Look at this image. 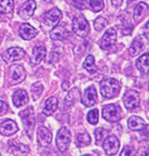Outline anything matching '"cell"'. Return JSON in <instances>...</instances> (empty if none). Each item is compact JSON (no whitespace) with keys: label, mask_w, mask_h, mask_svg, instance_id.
I'll return each instance as SVG.
<instances>
[{"label":"cell","mask_w":149,"mask_h":156,"mask_svg":"<svg viewBox=\"0 0 149 156\" xmlns=\"http://www.w3.org/2000/svg\"><path fill=\"white\" fill-rule=\"evenodd\" d=\"M37 139L41 146L47 147L52 142V139H53L52 132L50 131L47 127L41 126L39 127V129H38V131H37Z\"/></svg>","instance_id":"9a60e30c"},{"label":"cell","mask_w":149,"mask_h":156,"mask_svg":"<svg viewBox=\"0 0 149 156\" xmlns=\"http://www.w3.org/2000/svg\"><path fill=\"white\" fill-rule=\"evenodd\" d=\"M132 1H133V0H132Z\"/></svg>","instance_id":"60d3db41"},{"label":"cell","mask_w":149,"mask_h":156,"mask_svg":"<svg viewBox=\"0 0 149 156\" xmlns=\"http://www.w3.org/2000/svg\"><path fill=\"white\" fill-rule=\"evenodd\" d=\"M83 67L85 68L87 72H90V73H91V74L95 73V72L98 71V68L94 64V57L93 55L87 56L85 60V62H83Z\"/></svg>","instance_id":"4316f807"},{"label":"cell","mask_w":149,"mask_h":156,"mask_svg":"<svg viewBox=\"0 0 149 156\" xmlns=\"http://www.w3.org/2000/svg\"><path fill=\"white\" fill-rule=\"evenodd\" d=\"M73 31L77 36L81 38H86L90 33V24L83 16H79L73 20L72 23Z\"/></svg>","instance_id":"7a4b0ae2"},{"label":"cell","mask_w":149,"mask_h":156,"mask_svg":"<svg viewBox=\"0 0 149 156\" xmlns=\"http://www.w3.org/2000/svg\"><path fill=\"white\" fill-rule=\"evenodd\" d=\"M119 140L115 136H106L102 143V147L106 155H115L119 149Z\"/></svg>","instance_id":"30bf717a"},{"label":"cell","mask_w":149,"mask_h":156,"mask_svg":"<svg viewBox=\"0 0 149 156\" xmlns=\"http://www.w3.org/2000/svg\"><path fill=\"white\" fill-rule=\"evenodd\" d=\"M26 52L20 47H12L7 49L6 51L2 53V59L6 63H14L17 61H20L25 57Z\"/></svg>","instance_id":"5b68a950"},{"label":"cell","mask_w":149,"mask_h":156,"mask_svg":"<svg viewBox=\"0 0 149 156\" xmlns=\"http://www.w3.org/2000/svg\"><path fill=\"white\" fill-rule=\"evenodd\" d=\"M147 12H148V5L145 2H139L135 7L134 12H133L134 21L136 23H139L144 18L145 14H147Z\"/></svg>","instance_id":"7402d4cb"},{"label":"cell","mask_w":149,"mask_h":156,"mask_svg":"<svg viewBox=\"0 0 149 156\" xmlns=\"http://www.w3.org/2000/svg\"><path fill=\"white\" fill-rule=\"evenodd\" d=\"M149 54L148 53H145L144 55H142L140 58L137 59L136 61V68L138 69L140 72H142L144 74H148L149 71Z\"/></svg>","instance_id":"cb8c5ba5"},{"label":"cell","mask_w":149,"mask_h":156,"mask_svg":"<svg viewBox=\"0 0 149 156\" xmlns=\"http://www.w3.org/2000/svg\"><path fill=\"white\" fill-rule=\"evenodd\" d=\"M44 1H46V2H53L54 0H44Z\"/></svg>","instance_id":"74e56055"},{"label":"cell","mask_w":149,"mask_h":156,"mask_svg":"<svg viewBox=\"0 0 149 156\" xmlns=\"http://www.w3.org/2000/svg\"><path fill=\"white\" fill-rule=\"evenodd\" d=\"M135 154V150L132 146H125L123 149H122L120 156H126V155H134Z\"/></svg>","instance_id":"e575fe53"},{"label":"cell","mask_w":149,"mask_h":156,"mask_svg":"<svg viewBox=\"0 0 149 156\" xmlns=\"http://www.w3.org/2000/svg\"><path fill=\"white\" fill-rule=\"evenodd\" d=\"M121 108L117 105L110 104L102 108V117L109 122H117L121 119Z\"/></svg>","instance_id":"3957f363"},{"label":"cell","mask_w":149,"mask_h":156,"mask_svg":"<svg viewBox=\"0 0 149 156\" xmlns=\"http://www.w3.org/2000/svg\"><path fill=\"white\" fill-rule=\"evenodd\" d=\"M120 83L115 79H106L101 83V94L105 98H113L120 92Z\"/></svg>","instance_id":"6da1fadb"},{"label":"cell","mask_w":149,"mask_h":156,"mask_svg":"<svg viewBox=\"0 0 149 156\" xmlns=\"http://www.w3.org/2000/svg\"><path fill=\"white\" fill-rule=\"evenodd\" d=\"M2 38V34H1V32H0V39Z\"/></svg>","instance_id":"f35d334b"},{"label":"cell","mask_w":149,"mask_h":156,"mask_svg":"<svg viewBox=\"0 0 149 156\" xmlns=\"http://www.w3.org/2000/svg\"><path fill=\"white\" fill-rule=\"evenodd\" d=\"M140 96L139 93L134 90H128L125 92L123 96V104L127 109L131 110L139 105Z\"/></svg>","instance_id":"ba28073f"},{"label":"cell","mask_w":149,"mask_h":156,"mask_svg":"<svg viewBox=\"0 0 149 156\" xmlns=\"http://www.w3.org/2000/svg\"><path fill=\"white\" fill-rule=\"evenodd\" d=\"M90 141H91V139H90V134L85 130L80 132L77 135V137H76V144H77L79 147H85V146L90 145Z\"/></svg>","instance_id":"484cf974"},{"label":"cell","mask_w":149,"mask_h":156,"mask_svg":"<svg viewBox=\"0 0 149 156\" xmlns=\"http://www.w3.org/2000/svg\"><path fill=\"white\" fill-rule=\"evenodd\" d=\"M43 90H44V87L39 82L34 83V85L31 87V94H32V98H33L34 101L39 100V98L41 97L42 93H43Z\"/></svg>","instance_id":"83f0119b"},{"label":"cell","mask_w":149,"mask_h":156,"mask_svg":"<svg viewBox=\"0 0 149 156\" xmlns=\"http://www.w3.org/2000/svg\"><path fill=\"white\" fill-rule=\"evenodd\" d=\"M62 19V12L58 8H53L51 10H49L48 12H46L43 20L44 23L49 26V27H55L59 24V22Z\"/></svg>","instance_id":"8fae6325"},{"label":"cell","mask_w":149,"mask_h":156,"mask_svg":"<svg viewBox=\"0 0 149 156\" xmlns=\"http://www.w3.org/2000/svg\"><path fill=\"white\" fill-rule=\"evenodd\" d=\"M90 5L94 12H99L105 8V1L104 0H90Z\"/></svg>","instance_id":"1f68e13d"},{"label":"cell","mask_w":149,"mask_h":156,"mask_svg":"<svg viewBox=\"0 0 149 156\" xmlns=\"http://www.w3.org/2000/svg\"><path fill=\"white\" fill-rule=\"evenodd\" d=\"M108 20H106L105 18L104 17H98L97 19L94 20V29L97 30L98 32L101 31V30H104L105 28V26H108Z\"/></svg>","instance_id":"4dcf8cb0"},{"label":"cell","mask_w":149,"mask_h":156,"mask_svg":"<svg viewBox=\"0 0 149 156\" xmlns=\"http://www.w3.org/2000/svg\"><path fill=\"white\" fill-rule=\"evenodd\" d=\"M38 34L37 30L28 23H23L19 27V35L24 40H31Z\"/></svg>","instance_id":"ac0fdd59"},{"label":"cell","mask_w":149,"mask_h":156,"mask_svg":"<svg viewBox=\"0 0 149 156\" xmlns=\"http://www.w3.org/2000/svg\"><path fill=\"white\" fill-rule=\"evenodd\" d=\"M71 142V132L68 128L62 127L57 133V137H56V143L58 149L62 152H65Z\"/></svg>","instance_id":"8992f818"},{"label":"cell","mask_w":149,"mask_h":156,"mask_svg":"<svg viewBox=\"0 0 149 156\" xmlns=\"http://www.w3.org/2000/svg\"><path fill=\"white\" fill-rule=\"evenodd\" d=\"M50 37L52 40H66L70 37V32L64 25L55 26L50 32Z\"/></svg>","instance_id":"e0dca14e"},{"label":"cell","mask_w":149,"mask_h":156,"mask_svg":"<svg viewBox=\"0 0 149 156\" xmlns=\"http://www.w3.org/2000/svg\"><path fill=\"white\" fill-rule=\"evenodd\" d=\"M36 7H37V4H36L35 0H28V1H26L24 4L22 5L20 10L18 11L19 17L23 19V20H27V19L33 16V14L36 10Z\"/></svg>","instance_id":"4fadbf2b"},{"label":"cell","mask_w":149,"mask_h":156,"mask_svg":"<svg viewBox=\"0 0 149 156\" xmlns=\"http://www.w3.org/2000/svg\"><path fill=\"white\" fill-rule=\"evenodd\" d=\"M98 101V93L94 87H90L83 92L82 96V104L85 106H93Z\"/></svg>","instance_id":"5bb4252c"},{"label":"cell","mask_w":149,"mask_h":156,"mask_svg":"<svg viewBox=\"0 0 149 156\" xmlns=\"http://www.w3.org/2000/svg\"><path fill=\"white\" fill-rule=\"evenodd\" d=\"M112 3L114 5H120L121 4V2H122V0H112Z\"/></svg>","instance_id":"8d00e7d4"},{"label":"cell","mask_w":149,"mask_h":156,"mask_svg":"<svg viewBox=\"0 0 149 156\" xmlns=\"http://www.w3.org/2000/svg\"><path fill=\"white\" fill-rule=\"evenodd\" d=\"M18 131V125L12 119H5L0 123V133L4 136H10Z\"/></svg>","instance_id":"2e32d148"},{"label":"cell","mask_w":149,"mask_h":156,"mask_svg":"<svg viewBox=\"0 0 149 156\" xmlns=\"http://www.w3.org/2000/svg\"><path fill=\"white\" fill-rule=\"evenodd\" d=\"M14 8L13 0H0V12L10 13Z\"/></svg>","instance_id":"f1b7e54d"},{"label":"cell","mask_w":149,"mask_h":156,"mask_svg":"<svg viewBox=\"0 0 149 156\" xmlns=\"http://www.w3.org/2000/svg\"><path fill=\"white\" fill-rule=\"evenodd\" d=\"M26 79V71L20 65L10 66L8 70V80L10 85H17Z\"/></svg>","instance_id":"277c9868"},{"label":"cell","mask_w":149,"mask_h":156,"mask_svg":"<svg viewBox=\"0 0 149 156\" xmlns=\"http://www.w3.org/2000/svg\"><path fill=\"white\" fill-rule=\"evenodd\" d=\"M58 105H59V101L56 97L49 98L45 102V105L43 108V113L47 116L52 115L57 110V108H58Z\"/></svg>","instance_id":"ffe728a7"},{"label":"cell","mask_w":149,"mask_h":156,"mask_svg":"<svg viewBox=\"0 0 149 156\" xmlns=\"http://www.w3.org/2000/svg\"><path fill=\"white\" fill-rule=\"evenodd\" d=\"M147 37L144 35H139L137 36L134 41L132 42L130 48H129V55L131 57H136L138 56L141 52L144 50L145 46L147 45Z\"/></svg>","instance_id":"7c38bea8"},{"label":"cell","mask_w":149,"mask_h":156,"mask_svg":"<svg viewBox=\"0 0 149 156\" xmlns=\"http://www.w3.org/2000/svg\"><path fill=\"white\" fill-rule=\"evenodd\" d=\"M127 125L130 130L138 131V130H142V129L146 126V123H145V121L141 119V117L132 115L129 117V119L127 121Z\"/></svg>","instance_id":"44dd1931"},{"label":"cell","mask_w":149,"mask_h":156,"mask_svg":"<svg viewBox=\"0 0 149 156\" xmlns=\"http://www.w3.org/2000/svg\"><path fill=\"white\" fill-rule=\"evenodd\" d=\"M0 16H1V13H0Z\"/></svg>","instance_id":"ab89813d"},{"label":"cell","mask_w":149,"mask_h":156,"mask_svg":"<svg viewBox=\"0 0 149 156\" xmlns=\"http://www.w3.org/2000/svg\"><path fill=\"white\" fill-rule=\"evenodd\" d=\"M10 152L13 155H27L29 153V147L22 143H15L10 145Z\"/></svg>","instance_id":"d4e9b609"},{"label":"cell","mask_w":149,"mask_h":156,"mask_svg":"<svg viewBox=\"0 0 149 156\" xmlns=\"http://www.w3.org/2000/svg\"><path fill=\"white\" fill-rule=\"evenodd\" d=\"M116 30L114 28H109L105 31V35L102 36V38L101 39V42H99V47H101L102 50L108 51L110 50L113 45L115 44L116 42Z\"/></svg>","instance_id":"52a82bcc"},{"label":"cell","mask_w":149,"mask_h":156,"mask_svg":"<svg viewBox=\"0 0 149 156\" xmlns=\"http://www.w3.org/2000/svg\"><path fill=\"white\" fill-rule=\"evenodd\" d=\"M46 56V48L44 46H36L33 49L32 57H31V63L33 65H39L42 60Z\"/></svg>","instance_id":"603a6c76"},{"label":"cell","mask_w":149,"mask_h":156,"mask_svg":"<svg viewBox=\"0 0 149 156\" xmlns=\"http://www.w3.org/2000/svg\"><path fill=\"white\" fill-rule=\"evenodd\" d=\"M8 105L5 101H0V115H5L8 112Z\"/></svg>","instance_id":"d590c367"},{"label":"cell","mask_w":149,"mask_h":156,"mask_svg":"<svg viewBox=\"0 0 149 156\" xmlns=\"http://www.w3.org/2000/svg\"><path fill=\"white\" fill-rule=\"evenodd\" d=\"M20 117L23 121V124L26 127L29 136H31V131L35 126V116H34V110L32 108L23 110L20 112Z\"/></svg>","instance_id":"9c48e42d"},{"label":"cell","mask_w":149,"mask_h":156,"mask_svg":"<svg viewBox=\"0 0 149 156\" xmlns=\"http://www.w3.org/2000/svg\"><path fill=\"white\" fill-rule=\"evenodd\" d=\"M98 117H99V115H98V109L97 108H94L91 109L90 112L87 113V121L90 123V124H97L98 122Z\"/></svg>","instance_id":"d6a6232c"},{"label":"cell","mask_w":149,"mask_h":156,"mask_svg":"<svg viewBox=\"0 0 149 156\" xmlns=\"http://www.w3.org/2000/svg\"><path fill=\"white\" fill-rule=\"evenodd\" d=\"M108 135V131L106 130V129L102 128V127H99V128H97L94 131V136H95V143L99 145L102 141L105 140V138L106 136Z\"/></svg>","instance_id":"f546056e"},{"label":"cell","mask_w":149,"mask_h":156,"mask_svg":"<svg viewBox=\"0 0 149 156\" xmlns=\"http://www.w3.org/2000/svg\"><path fill=\"white\" fill-rule=\"evenodd\" d=\"M12 100H13V104L16 105L17 108H20V106H23L28 104L29 97H28V94L26 93V90H18L14 93Z\"/></svg>","instance_id":"d6986e66"},{"label":"cell","mask_w":149,"mask_h":156,"mask_svg":"<svg viewBox=\"0 0 149 156\" xmlns=\"http://www.w3.org/2000/svg\"><path fill=\"white\" fill-rule=\"evenodd\" d=\"M74 7L79 10H85L89 7L87 0H74Z\"/></svg>","instance_id":"836d02e7"}]
</instances>
